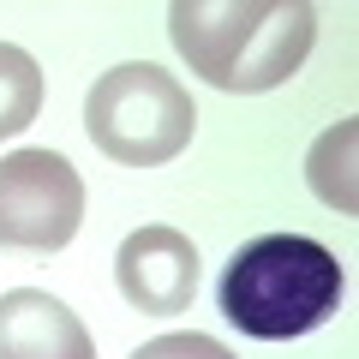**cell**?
Instances as JSON below:
<instances>
[{"label": "cell", "instance_id": "2", "mask_svg": "<svg viewBox=\"0 0 359 359\" xmlns=\"http://www.w3.org/2000/svg\"><path fill=\"white\" fill-rule=\"evenodd\" d=\"M222 318L252 341H294L341 306V264L306 233H264L222 269Z\"/></svg>", "mask_w": 359, "mask_h": 359}, {"label": "cell", "instance_id": "9", "mask_svg": "<svg viewBox=\"0 0 359 359\" xmlns=\"http://www.w3.org/2000/svg\"><path fill=\"white\" fill-rule=\"evenodd\" d=\"M132 359H233L216 335H198V330H174V335H156L144 341Z\"/></svg>", "mask_w": 359, "mask_h": 359}, {"label": "cell", "instance_id": "3", "mask_svg": "<svg viewBox=\"0 0 359 359\" xmlns=\"http://www.w3.org/2000/svg\"><path fill=\"white\" fill-rule=\"evenodd\" d=\"M84 132L102 156H114L126 168H162L192 144L198 108L174 72H162L150 60H126L90 84Z\"/></svg>", "mask_w": 359, "mask_h": 359}, {"label": "cell", "instance_id": "7", "mask_svg": "<svg viewBox=\"0 0 359 359\" xmlns=\"http://www.w3.org/2000/svg\"><path fill=\"white\" fill-rule=\"evenodd\" d=\"M353 150H359V120H335V126L323 132L318 144H311V156H306V180H311V192H318L330 210H341V216H353V210H359Z\"/></svg>", "mask_w": 359, "mask_h": 359}, {"label": "cell", "instance_id": "8", "mask_svg": "<svg viewBox=\"0 0 359 359\" xmlns=\"http://www.w3.org/2000/svg\"><path fill=\"white\" fill-rule=\"evenodd\" d=\"M42 114V72L25 48L0 42V144L18 138L30 120Z\"/></svg>", "mask_w": 359, "mask_h": 359}, {"label": "cell", "instance_id": "4", "mask_svg": "<svg viewBox=\"0 0 359 359\" xmlns=\"http://www.w3.org/2000/svg\"><path fill=\"white\" fill-rule=\"evenodd\" d=\"M84 222V180L60 150L0 156V245L6 252H60Z\"/></svg>", "mask_w": 359, "mask_h": 359}, {"label": "cell", "instance_id": "1", "mask_svg": "<svg viewBox=\"0 0 359 359\" xmlns=\"http://www.w3.org/2000/svg\"><path fill=\"white\" fill-rule=\"evenodd\" d=\"M168 30L180 60L204 84L257 96L306 66L318 42V13L306 0H174Z\"/></svg>", "mask_w": 359, "mask_h": 359}, {"label": "cell", "instance_id": "6", "mask_svg": "<svg viewBox=\"0 0 359 359\" xmlns=\"http://www.w3.org/2000/svg\"><path fill=\"white\" fill-rule=\"evenodd\" d=\"M0 359H96L90 330L42 287L0 294Z\"/></svg>", "mask_w": 359, "mask_h": 359}, {"label": "cell", "instance_id": "5", "mask_svg": "<svg viewBox=\"0 0 359 359\" xmlns=\"http://www.w3.org/2000/svg\"><path fill=\"white\" fill-rule=\"evenodd\" d=\"M114 282L138 311L174 318V311H186L192 294H198V245L180 228H138V233L120 240Z\"/></svg>", "mask_w": 359, "mask_h": 359}]
</instances>
